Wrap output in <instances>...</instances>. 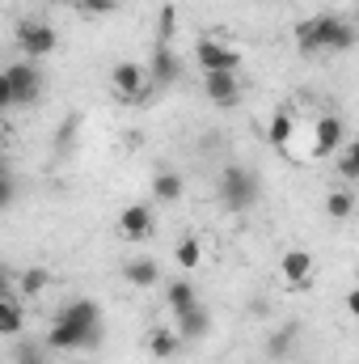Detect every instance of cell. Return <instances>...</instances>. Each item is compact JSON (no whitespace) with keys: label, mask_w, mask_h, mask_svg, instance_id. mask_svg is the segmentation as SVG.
I'll list each match as a JSON object with an SVG mask.
<instances>
[{"label":"cell","mask_w":359,"mask_h":364,"mask_svg":"<svg viewBox=\"0 0 359 364\" xmlns=\"http://www.w3.org/2000/svg\"><path fill=\"white\" fill-rule=\"evenodd\" d=\"M4 81H9V93H13V106H34L43 97V68L34 60H17L4 68Z\"/></svg>","instance_id":"5b68a950"},{"label":"cell","mask_w":359,"mask_h":364,"mask_svg":"<svg viewBox=\"0 0 359 364\" xmlns=\"http://www.w3.org/2000/svg\"><path fill=\"white\" fill-rule=\"evenodd\" d=\"M13 199H17V182L0 170V212H9V208H13Z\"/></svg>","instance_id":"484cf974"},{"label":"cell","mask_w":359,"mask_h":364,"mask_svg":"<svg viewBox=\"0 0 359 364\" xmlns=\"http://www.w3.org/2000/svg\"><path fill=\"white\" fill-rule=\"evenodd\" d=\"M313 267H317V263H313V255H309V250H300V246H296V250H287V255L279 259V275H283V284H287V288H309V284H313Z\"/></svg>","instance_id":"7c38bea8"},{"label":"cell","mask_w":359,"mask_h":364,"mask_svg":"<svg viewBox=\"0 0 359 364\" xmlns=\"http://www.w3.org/2000/svg\"><path fill=\"white\" fill-rule=\"evenodd\" d=\"M21 326H26V314H21V301L9 292V296H0V339H17L21 335Z\"/></svg>","instance_id":"e0dca14e"},{"label":"cell","mask_w":359,"mask_h":364,"mask_svg":"<svg viewBox=\"0 0 359 364\" xmlns=\"http://www.w3.org/2000/svg\"><path fill=\"white\" fill-rule=\"evenodd\" d=\"M296 335H300L296 326H283V331H279V335L270 339V356H287V348L296 343Z\"/></svg>","instance_id":"d4e9b609"},{"label":"cell","mask_w":359,"mask_h":364,"mask_svg":"<svg viewBox=\"0 0 359 364\" xmlns=\"http://www.w3.org/2000/svg\"><path fill=\"white\" fill-rule=\"evenodd\" d=\"M148 85L153 90H170V85H178L182 81V60H178V51L170 47V43H157L153 47V55H148Z\"/></svg>","instance_id":"ba28073f"},{"label":"cell","mask_w":359,"mask_h":364,"mask_svg":"<svg viewBox=\"0 0 359 364\" xmlns=\"http://www.w3.org/2000/svg\"><path fill=\"white\" fill-rule=\"evenodd\" d=\"M351 212H355V195H351V186H338V191L326 195V216H330V220H347Z\"/></svg>","instance_id":"7402d4cb"},{"label":"cell","mask_w":359,"mask_h":364,"mask_svg":"<svg viewBox=\"0 0 359 364\" xmlns=\"http://www.w3.org/2000/svg\"><path fill=\"white\" fill-rule=\"evenodd\" d=\"M203 93L211 106L233 110L241 102V81H237V73H203Z\"/></svg>","instance_id":"8fae6325"},{"label":"cell","mask_w":359,"mask_h":364,"mask_svg":"<svg viewBox=\"0 0 359 364\" xmlns=\"http://www.w3.org/2000/svg\"><path fill=\"white\" fill-rule=\"evenodd\" d=\"M97 339H101V305L81 296L60 309L55 326L47 331V352H85L97 348Z\"/></svg>","instance_id":"6da1fadb"},{"label":"cell","mask_w":359,"mask_h":364,"mask_svg":"<svg viewBox=\"0 0 359 364\" xmlns=\"http://www.w3.org/2000/svg\"><path fill=\"white\" fill-rule=\"evenodd\" d=\"M13 288H17L21 296H43V292L51 288V272H47V267H26V272L13 279Z\"/></svg>","instance_id":"ffe728a7"},{"label":"cell","mask_w":359,"mask_h":364,"mask_svg":"<svg viewBox=\"0 0 359 364\" xmlns=\"http://www.w3.org/2000/svg\"><path fill=\"white\" fill-rule=\"evenodd\" d=\"M338 174H343L347 186L359 182V144L355 140H343V149H338Z\"/></svg>","instance_id":"603a6c76"},{"label":"cell","mask_w":359,"mask_h":364,"mask_svg":"<svg viewBox=\"0 0 359 364\" xmlns=\"http://www.w3.org/2000/svg\"><path fill=\"white\" fill-rule=\"evenodd\" d=\"M118 237L123 242H148L153 237V229H157V212L148 208V203H127L123 212H118Z\"/></svg>","instance_id":"9c48e42d"},{"label":"cell","mask_w":359,"mask_h":364,"mask_svg":"<svg viewBox=\"0 0 359 364\" xmlns=\"http://www.w3.org/2000/svg\"><path fill=\"white\" fill-rule=\"evenodd\" d=\"M355 26L338 13H317L296 26V47L300 55H347L355 47Z\"/></svg>","instance_id":"7a4b0ae2"},{"label":"cell","mask_w":359,"mask_h":364,"mask_svg":"<svg viewBox=\"0 0 359 364\" xmlns=\"http://www.w3.org/2000/svg\"><path fill=\"white\" fill-rule=\"evenodd\" d=\"M174 259H178L182 272H194V267L203 263V237H199V233H182L178 246H174Z\"/></svg>","instance_id":"d6986e66"},{"label":"cell","mask_w":359,"mask_h":364,"mask_svg":"<svg viewBox=\"0 0 359 364\" xmlns=\"http://www.w3.org/2000/svg\"><path fill=\"white\" fill-rule=\"evenodd\" d=\"M292 136H296V110H292V106H279V110L270 114V123H267V144L279 149V153H287Z\"/></svg>","instance_id":"5bb4252c"},{"label":"cell","mask_w":359,"mask_h":364,"mask_svg":"<svg viewBox=\"0 0 359 364\" xmlns=\"http://www.w3.org/2000/svg\"><path fill=\"white\" fill-rule=\"evenodd\" d=\"M123 279L131 288H157L161 284V267H157V259H127L123 263Z\"/></svg>","instance_id":"9a60e30c"},{"label":"cell","mask_w":359,"mask_h":364,"mask_svg":"<svg viewBox=\"0 0 359 364\" xmlns=\"http://www.w3.org/2000/svg\"><path fill=\"white\" fill-rule=\"evenodd\" d=\"M194 301H199V292H194V284H190V279H170V284H165V305H170L174 314L190 309Z\"/></svg>","instance_id":"44dd1931"},{"label":"cell","mask_w":359,"mask_h":364,"mask_svg":"<svg viewBox=\"0 0 359 364\" xmlns=\"http://www.w3.org/2000/svg\"><path fill=\"white\" fill-rule=\"evenodd\" d=\"M174 13H178V9H170V4L161 9V38H157V43H170V34H174V26H178Z\"/></svg>","instance_id":"4316f807"},{"label":"cell","mask_w":359,"mask_h":364,"mask_svg":"<svg viewBox=\"0 0 359 364\" xmlns=\"http://www.w3.org/2000/svg\"><path fill=\"white\" fill-rule=\"evenodd\" d=\"M194 60L203 73H237L241 68V51L224 38H199L194 43Z\"/></svg>","instance_id":"52a82bcc"},{"label":"cell","mask_w":359,"mask_h":364,"mask_svg":"<svg viewBox=\"0 0 359 364\" xmlns=\"http://www.w3.org/2000/svg\"><path fill=\"white\" fill-rule=\"evenodd\" d=\"M4 110H13V93H9V81H4V73H0V114Z\"/></svg>","instance_id":"f1b7e54d"},{"label":"cell","mask_w":359,"mask_h":364,"mask_svg":"<svg viewBox=\"0 0 359 364\" xmlns=\"http://www.w3.org/2000/svg\"><path fill=\"white\" fill-rule=\"evenodd\" d=\"M270 4H279V0H270Z\"/></svg>","instance_id":"1f68e13d"},{"label":"cell","mask_w":359,"mask_h":364,"mask_svg":"<svg viewBox=\"0 0 359 364\" xmlns=\"http://www.w3.org/2000/svg\"><path fill=\"white\" fill-rule=\"evenodd\" d=\"M216 195H220L224 212L241 216V212H250L263 199V182H258V174L250 166H224L220 178H216Z\"/></svg>","instance_id":"3957f363"},{"label":"cell","mask_w":359,"mask_h":364,"mask_svg":"<svg viewBox=\"0 0 359 364\" xmlns=\"http://www.w3.org/2000/svg\"><path fill=\"white\" fill-rule=\"evenodd\" d=\"M148 352H153L157 360H174V356L182 352L178 331H174V326H157V331L148 335Z\"/></svg>","instance_id":"ac0fdd59"},{"label":"cell","mask_w":359,"mask_h":364,"mask_svg":"<svg viewBox=\"0 0 359 364\" xmlns=\"http://www.w3.org/2000/svg\"><path fill=\"white\" fill-rule=\"evenodd\" d=\"M13 38H17V47H21L26 60H47V55H55V47H60L55 26H47V21H38V17H21V21L13 26Z\"/></svg>","instance_id":"277c9868"},{"label":"cell","mask_w":359,"mask_h":364,"mask_svg":"<svg viewBox=\"0 0 359 364\" xmlns=\"http://www.w3.org/2000/svg\"><path fill=\"white\" fill-rule=\"evenodd\" d=\"M0 153H4V127H0ZM0 170H4V166H0Z\"/></svg>","instance_id":"4dcf8cb0"},{"label":"cell","mask_w":359,"mask_h":364,"mask_svg":"<svg viewBox=\"0 0 359 364\" xmlns=\"http://www.w3.org/2000/svg\"><path fill=\"white\" fill-rule=\"evenodd\" d=\"M182 195H186V182H182L178 170H157L153 174V199L157 203H178Z\"/></svg>","instance_id":"2e32d148"},{"label":"cell","mask_w":359,"mask_h":364,"mask_svg":"<svg viewBox=\"0 0 359 364\" xmlns=\"http://www.w3.org/2000/svg\"><path fill=\"white\" fill-rule=\"evenodd\" d=\"M110 93H114L118 102H140V97H148L153 85H148L144 64H136V60H118V64L110 68Z\"/></svg>","instance_id":"8992f818"},{"label":"cell","mask_w":359,"mask_h":364,"mask_svg":"<svg viewBox=\"0 0 359 364\" xmlns=\"http://www.w3.org/2000/svg\"><path fill=\"white\" fill-rule=\"evenodd\" d=\"M174 318H178V326H174V331H178V339H182V343H186V339H190V343H199V339H203V335L211 331V314H207V309H203L199 301H194L190 309L174 314Z\"/></svg>","instance_id":"4fadbf2b"},{"label":"cell","mask_w":359,"mask_h":364,"mask_svg":"<svg viewBox=\"0 0 359 364\" xmlns=\"http://www.w3.org/2000/svg\"><path fill=\"white\" fill-rule=\"evenodd\" d=\"M47 343H34V339H21L17 343V352H13V360L17 364H47Z\"/></svg>","instance_id":"cb8c5ba5"},{"label":"cell","mask_w":359,"mask_h":364,"mask_svg":"<svg viewBox=\"0 0 359 364\" xmlns=\"http://www.w3.org/2000/svg\"><path fill=\"white\" fill-rule=\"evenodd\" d=\"M114 4H118V0H81V9H85V13H97V17H101V13H110Z\"/></svg>","instance_id":"83f0119b"},{"label":"cell","mask_w":359,"mask_h":364,"mask_svg":"<svg viewBox=\"0 0 359 364\" xmlns=\"http://www.w3.org/2000/svg\"><path fill=\"white\" fill-rule=\"evenodd\" d=\"M9 292H13V275L0 267V296H9Z\"/></svg>","instance_id":"f546056e"},{"label":"cell","mask_w":359,"mask_h":364,"mask_svg":"<svg viewBox=\"0 0 359 364\" xmlns=\"http://www.w3.org/2000/svg\"><path fill=\"white\" fill-rule=\"evenodd\" d=\"M347 140V123L338 114H321L313 123V157H334Z\"/></svg>","instance_id":"30bf717a"}]
</instances>
